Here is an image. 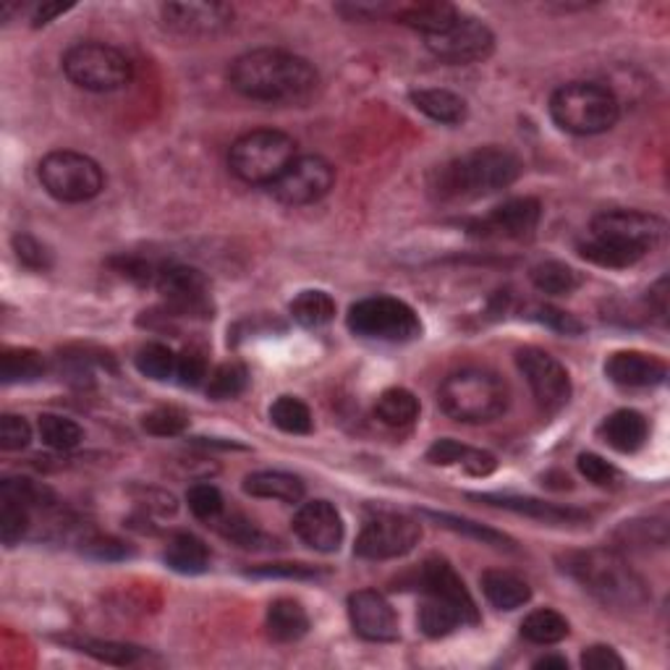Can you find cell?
<instances>
[{
    "label": "cell",
    "instance_id": "obj_37",
    "mask_svg": "<svg viewBox=\"0 0 670 670\" xmlns=\"http://www.w3.org/2000/svg\"><path fill=\"white\" fill-rule=\"evenodd\" d=\"M425 516L435 518L437 524L446 526V529H450V532H456V535L471 537V539H477V543H482V545H492V548H514V539H511L509 535H503V532H498V529H490V526L471 522V518L454 516V514H440V511H425Z\"/></svg>",
    "mask_w": 670,
    "mask_h": 670
},
{
    "label": "cell",
    "instance_id": "obj_48",
    "mask_svg": "<svg viewBox=\"0 0 670 670\" xmlns=\"http://www.w3.org/2000/svg\"><path fill=\"white\" fill-rule=\"evenodd\" d=\"M223 535L228 537L231 543H236L238 548H246V550L270 548V537L265 535V532H259L255 524L246 522V518H242V516L228 518L223 526Z\"/></svg>",
    "mask_w": 670,
    "mask_h": 670
},
{
    "label": "cell",
    "instance_id": "obj_13",
    "mask_svg": "<svg viewBox=\"0 0 670 670\" xmlns=\"http://www.w3.org/2000/svg\"><path fill=\"white\" fill-rule=\"evenodd\" d=\"M422 539V526L409 516L380 514L369 518L357 537L354 552L367 560H391L412 552Z\"/></svg>",
    "mask_w": 670,
    "mask_h": 670
},
{
    "label": "cell",
    "instance_id": "obj_16",
    "mask_svg": "<svg viewBox=\"0 0 670 670\" xmlns=\"http://www.w3.org/2000/svg\"><path fill=\"white\" fill-rule=\"evenodd\" d=\"M539 217H543V204L535 197H514V200L498 204L484 215L482 221L471 225L477 236L509 238V242H524L535 236Z\"/></svg>",
    "mask_w": 670,
    "mask_h": 670
},
{
    "label": "cell",
    "instance_id": "obj_6",
    "mask_svg": "<svg viewBox=\"0 0 670 670\" xmlns=\"http://www.w3.org/2000/svg\"><path fill=\"white\" fill-rule=\"evenodd\" d=\"M550 115L569 134H603L618 123L621 100L611 87L598 81H569L552 92Z\"/></svg>",
    "mask_w": 670,
    "mask_h": 670
},
{
    "label": "cell",
    "instance_id": "obj_4",
    "mask_svg": "<svg viewBox=\"0 0 670 670\" xmlns=\"http://www.w3.org/2000/svg\"><path fill=\"white\" fill-rule=\"evenodd\" d=\"M563 571L569 573L605 607L618 611H639L649 603L645 579L626 563L618 552L594 548L577 550L560 558Z\"/></svg>",
    "mask_w": 670,
    "mask_h": 670
},
{
    "label": "cell",
    "instance_id": "obj_53",
    "mask_svg": "<svg viewBox=\"0 0 670 670\" xmlns=\"http://www.w3.org/2000/svg\"><path fill=\"white\" fill-rule=\"evenodd\" d=\"M624 666V658L607 645L587 647L584 652H581V668L587 670H621Z\"/></svg>",
    "mask_w": 670,
    "mask_h": 670
},
{
    "label": "cell",
    "instance_id": "obj_57",
    "mask_svg": "<svg viewBox=\"0 0 670 670\" xmlns=\"http://www.w3.org/2000/svg\"><path fill=\"white\" fill-rule=\"evenodd\" d=\"M647 302H649V310H655V314H658L660 320L668 317V278L666 276H662L658 283L649 289Z\"/></svg>",
    "mask_w": 670,
    "mask_h": 670
},
{
    "label": "cell",
    "instance_id": "obj_21",
    "mask_svg": "<svg viewBox=\"0 0 670 670\" xmlns=\"http://www.w3.org/2000/svg\"><path fill=\"white\" fill-rule=\"evenodd\" d=\"M607 380L621 388H655L668 378V365L655 354L615 351L605 361Z\"/></svg>",
    "mask_w": 670,
    "mask_h": 670
},
{
    "label": "cell",
    "instance_id": "obj_9",
    "mask_svg": "<svg viewBox=\"0 0 670 670\" xmlns=\"http://www.w3.org/2000/svg\"><path fill=\"white\" fill-rule=\"evenodd\" d=\"M64 74L87 92H115L134 77V66L119 47L105 43H79L64 56Z\"/></svg>",
    "mask_w": 670,
    "mask_h": 670
},
{
    "label": "cell",
    "instance_id": "obj_28",
    "mask_svg": "<svg viewBox=\"0 0 670 670\" xmlns=\"http://www.w3.org/2000/svg\"><path fill=\"white\" fill-rule=\"evenodd\" d=\"M268 634L276 641H299L310 632V615H306L304 605L297 600H276L268 607Z\"/></svg>",
    "mask_w": 670,
    "mask_h": 670
},
{
    "label": "cell",
    "instance_id": "obj_25",
    "mask_svg": "<svg viewBox=\"0 0 670 670\" xmlns=\"http://www.w3.org/2000/svg\"><path fill=\"white\" fill-rule=\"evenodd\" d=\"M600 437L618 454H637L649 437V425L645 414L634 409H618L600 425Z\"/></svg>",
    "mask_w": 670,
    "mask_h": 670
},
{
    "label": "cell",
    "instance_id": "obj_50",
    "mask_svg": "<svg viewBox=\"0 0 670 670\" xmlns=\"http://www.w3.org/2000/svg\"><path fill=\"white\" fill-rule=\"evenodd\" d=\"M32 427L24 416L3 414L0 416V448L3 450H22L30 446Z\"/></svg>",
    "mask_w": 670,
    "mask_h": 670
},
{
    "label": "cell",
    "instance_id": "obj_44",
    "mask_svg": "<svg viewBox=\"0 0 670 670\" xmlns=\"http://www.w3.org/2000/svg\"><path fill=\"white\" fill-rule=\"evenodd\" d=\"M81 652L92 655L102 662H111V666H132L139 660L142 649L132 645H119V641H100V639H81L77 645Z\"/></svg>",
    "mask_w": 670,
    "mask_h": 670
},
{
    "label": "cell",
    "instance_id": "obj_20",
    "mask_svg": "<svg viewBox=\"0 0 670 670\" xmlns=\"http://www.w3.org/2000/svg\"><path fill=\"white\" fill-rule=\"evenodd\" d=\"M293 532L317 552H335L344 543V518H340L338 509L327 501H310L293 516Z\"/></svg>",
    "mask_w": 670,
    "mask_h": 670
},
{
    "label": "cell",
    "instance_id": "obj_46",
    "mask_svg": "<svg viewBox=\"0 0 670 670\" xmlns=\"http://www.w3.org/2000/svg\"><path fill=\"white\" fill-rule=\"evenodd\" d=\"M187 503H189L191 514H194L197 518H202V522H213V518L223 514V505H225L221 490H217L215 484H204V482L189 488Z\"/></svg>",
    "mask_w": 670,
    "mask_h": 670
},
{
    "label": "cell",
    "instance_id": "obj_33",
    "mask_svg": "<svg viewBox=\"0 0 670 670\" xmlns=\"http://www.w3.org/2000/svg\"><path fill=\"white\" fill-rule=\"evenodd\" d=\"M571 626L569 621L563 618L558 611H550V607H539V611H532L522 621V637L532 645H558L569 637Z\"/></svg>",
    "mask_w": 670,
    "mask_h": 670
},
{
    "label": "cell",
    "instance_id": "obj_23",
    "mask_svg": "<svg viewBox=\"0 0 670 670\" xmlns=\"http://www.w3.org/2000/svg\"><path fill=\"white\" fill-rule=\"evenodd\" d=\"M427 461L435 467H461L471 477H488L498 467L495 456L488 450L469 448L454 437H443V440L433 443L427 450Z\"/></svg>",
    "mask_w": 670,
    "mask_h": 670
},
{
    "label": "cell",
    "instance_id": "obj_34",
    "mask_svg": "<svg viewBox=\"0 0 670 670\" xmlns=\"http://www.w3.org/2000/svg\"><path fill=\"white\" fill-rule=\"evenodd\" d=\"M289 312L302 327H325L335 320V302L331 293L310 289L293 299Z\"/></svg>",
    "mask_w": 670,
    "mask_h": 670
},
{
    "label": "cell",
    "instance_id": "obj_41",
    "mask_svg": "<svg viewBox=\"0 0 670 670\" xmlns=\"http://www.w3.org/2000/svg\"><path fill=\"white\" fill-rule=\"evenodd\" d=\"M134 365L142 375L155 382H166L176 375V365H179V357L166 344H147L136 351Z\"/></svg>",
    "mask_w": 670,
    "mask_h": 670
},
{
    "label": "cell",
    "instance_id": "obj_51",
    "mask_svg": "<svg viewBox=\"0 0 670 670\" xmlns=\"http://www.w3.org/2000/svg\"><path fill=\"white\" fill-rule=\"evenodd\" d=\"M176 378L183 388H197L208 380V359H204L202 351L197 348H187V351L179 357V365H176Z\"/></svg>",
    "mask_w": 670,
    "mask_h": 670
},
{
    "label": "cell",
    "instance_id": "obj_3",
    "mask_svg": "<svg viewBox=\"0 0 670 670\" xmlns=\"http://www.w3.org/2000/svg\"><path fill=\"white\" fill-rule=\"evenodd\" d=\"M518 174H522V163L511 149L495 145L477 147L435 168L429 191L443 202L477 200V197L509 189L518 179Z\"/></svg>",
    "mask_w": 670,
    "mask_h": 670
},
{
    "label": "cell",
    "instance_id": "obj_1",
    "mask_svg": "<svg viewBox=\"0 0 670 670\" xmlns=\"http://www.w3.org/2000/svg\"><path fill=\"white\" fill-rule=\"evenodd\" d=\"M231 87L244 98L272 105H302L320 87V74L310 60L278 47H259L238 56L228 68Z\"/></svg>",
    "mask_w": 670,
    "mask_h": 670
},
{
    "label": "cell",
    "instance_id": "obj_12",
    "mask_svg": "<svg viewBox=\"0 0 670 670\" xmlns=\"http://www.w3.org/2000/svg\"><path fill=\"white\" fill-rule=\"evenodd\" d=\"M516 365L545 412L556 414L563 406H569L573 391L569 369L560 365L552 354L537 346H526L516 354Z\"/></svg>",
    "mask_w": 670,
    "mask_h": 670
},
{
    "label": "cell",
    "instance_id": "obj_55",
    "mask_svg": "<svg viewBox=\"0 0 670 670\" xmlns=\"http://www.w3.org/2000/svg\"><path fill=\"white\" fill-rule=\"evenodd\" d=\"M252 577H265V579H314L320 577V571L314 566L306 563H268L259 566V569L249 571Z\"/></svg>",
    "mask_w": 670,
    "mask_h": 670
},
{
    "label": "cell",
    "instance_id": "obj_29",
    "mask_svg": "<svg viewBox=\"0 0 670 670\" xmlns=\"http://www.w3.org/2000/svg\"><path fill=\"white\" fill-rule=\"evenodd\" d=\"M244 490L255 498H270L280 503H299L304 498V482L286 471H257L244 480Z\"/></svg>",
    "mask_w": 670,
    "mask_h": 670
},
{
    "label": "cell",
    "instance_id": "obj_40",
    "mask_svg": "<svg viewBox=\"0 0 670 670\" xmlns=\"http://www.w3.org/2000/svg\"><path fill=\"white\" fill-rule=\"evenodd\" d=\"M249 386V372L238 361H225L208 378V395L213 401H234Z\"/></svg>",
    "mask_w": 670,
    "mask_h": 670
},
{
    "label": "cell",
    "instance_id": "obj_38",
    "mask_svg": "<svg viewBox=\"0 0 670 670\" xmlns=\"http://www.w3.org/2000/svg\"><path fill=\"white\" fill-rule=\"evenodd\" d=\"M270 422L280 433L289 435H306L312 433V412L304 401L293 399V395H280L270 406Z\"/></svg>",
    "mask_w": 670,
    "mask_h": 670
},
{
    "label": "cell",
    "instance_id": "obj_35",
    "mask_svg": "<svg viewBox=\"0 0 670 670\" xmlns=\"http://www.w3.org/2000/svg\"><path fill=\"white\" fill-rule=\"evenodd\" d=\"M532 283L537 291L550 293V297H566L573 293L581 286V276L571 265L558 263V259H548L532 268Z\"/></svg>",
    "mask_w": 670,
    "mask_h": 670
},
{
    "label": "cell",
    "instance_id": "obj_45",
    "mask_svg": "<svg viewBox=\"0 0 670 670\" xmlns=\"http://www.w3.org/2000/svg\"><path fill=\"white\" fill-rule=\"evenodd\" d=\"M142 427H145L149 435L174 437V435H181L183 429L189 427V414L181 412V409H176V406H160V409H155V412L145 414Z\"/></svg>",
    "mask_w": 670,
    "mask_h": 670
},
{
    "label": "cell",
    "instance_id": "obj_14",
    "mask_svg": "<svg viewBox=\"0 0 670 670\" xmlns=\"http://www.w3.org/2000/svg\"><path fill=\"white\" fill-rule=\"evenodd\" d=\"M335 183V168L320 155H302L286 168V174L272 183L270 191L278 202L302 208L320 202Z\"/></svg>",
    "mask_w": 670,
    "mask_h": 670
},
{
    "label": "cell",
    "instance_id": "obj_15",
    "mask_svg": "<svg viewBox=\"0 0 670 670\" xmlns=\"http://www.w3.org/2000/svg\"><path fill=\"white\" fill-rule=\"evenodd\" d=\"M155 286L166 299L168 310L179 317H213L210 283L197 268L168 265V268L157 270Z\"/></svg>",
    "mask_w": 670,
    "mask_h": 670
},
{
    "label": "cell",
    "instance_id": "obj_59",
    "mask_svg": "<svg viewBox=\"0 0 670 670\" xmlns=\"http://www.w3.org/2000/svg\"><path fill=\"white\" fill-rule=\"evenodd\" d=\"M535 668H556V670H569V660L566 658H558V655H545V658H539L535 662Z\"/></svg>",
    "mask_w": 670,
    "mask_h": 670
},
{
    "label": "cell",
    "instance_id": "obj_24",
    "mask_svg": "<svg viewBox=\"0 0 670 670\" xmlns=\"http://www.w3.org/2000/svg\"><path fill=\"white\" fill-rule=\"evenodd\" d=\"M458 13L461 11H458L456 5L443 3V0H425V3H393L391 19L429 37V34L448 30L458 19Z\"/></svg>",
    "mask_w": 670,
    "mask_h": 670
},
{
    "label": "cell",
    "instance_id": "obj_58",
    "mask_svg": "<svg viewBox=\"0 0 670 670\" xmlns=\"http://www.w3.org/2000/svg\"><path fill=\"white\" fill-rule=\"evenodd\" d=\"M68 9H71V3H43L37 5L32 13V24L34 26H43L47 22H53V19L60 16V13H66Z\"/></svg>",
    "mask_w": 670,
    "mask_h": 670
},
{
    "label": "cell",
    "instance_id": "obj_49",
    "mask_svg": "<svg viewBox=\"0 0 670 670\" xmlns=\"http://www.w3.org/2000/svg\"><path fill=\"white\" fill-rule=\"evenodd\" d=\"M577 467L581 471V477H587V480L598 484V488H613V484H618L621 480V471L598 454H581Z\"/></svg>",
    "mask_w": 670,
    "mask_h": 670
},
{
    "label": "cell",
    "instance_id": "obj_17",
    "mask_svg": "<svg viewBox=\"0 0 670 670\" xmlns=\"http://www.w3.org/2000/svg\"><path fill=\"white\" fill-rule=\"evenodd\" d=\"M160 13L168 30L183 37H215L234 24V9L225 3H166Z\"/></svg>",
    "mask_w": 670,
    "mask_h": 670
},
{
    "label": "cell",
    "instance_id": "obj_11",
    "mask_svg": "<svg viewBox=\"0 0 670 670\" xmlns=\"http://www.w3.org/2000/svg\"><path fill=\"white\" fill-rule=\"evenodd\" d=\"M425 40L429 53L450 66L480 64L495 51V34L490 32V26L480 19L467 16V13H458V19L448 30L429 34Z\"/></svg>",
    "mask_w": 670,
    "mask_h": 670
},
{
    "label": "cell",
    "instance_id": "obj_31",
    "mask_svg": "<svg viewBox=\"0 0 670 670\" xmlns=\"http://www.w3.org/2000/svg\"><path fill=\"white\" fill-rule=\"evenodd\" d=\"M420 399L406 388H388L375 403V414L388 427H412L420 420Z\"/></svg>",
    "mask_w": 670,
    "mask_h": 670
},
{
    "label": "cell",
    "instance_id": "obj_10",
    "mask_svg": "<svg viewBox=\"0 0 670 670\" xmlns=\"http://www.w3.org/2000/svg\"><path fill=\"white\" fill-rule=\"evenodd\" d=\"M37 174L47 194L58 202H90L105 187V176L98 163L74 149H56L45 155Z\"/></svg>",
    "mask_w": 670,
    "mask_h": 670
},
{
    "label": "cell",
    "instance_id": "obj_42",
    "mask_svg": "<svg viewBox=\"0 0 670 670\" xmlns=\"http://www.w3.org/2000/svg\"><path fill=\"white\" fill-rule=\"evenodd\" d=\"M621 543L628 545V548H666L668 543V526L666 522H658V518H649V522H626L618 529Z\"/></svg>",
    "mask_w": 670,
    "mask_h": 670
},
{
    "label": "cell",
    "instance_id": "obj_52",
    "mask_svg": "<svg viewBox=\"0 0 670 670\" xmlns=\"http://www.w3.org/2000/svg\"><path fill=\"white\" fill-rule=\"evenodd\" d=\"M81 552L94 560H123V558L132 556V548H129L126 543H121V539H113V537H92V539H87Z\"/></svg>",
    "mask_w": 670,
    "mask_h": 670
},
{
    "label": "cell",
    "instance_id": "obj_22",
    "mask_svg": "<svg viewBox=\"0 0 670 670\" xmlns=\"http://www.w3.org/2000/svg\"><path fill=\"white\" fill-rule=\"evenodd\" d=\"M474 501H482L484 505H492V509H505L514 511V514L529 516L535 522L550 524V526H566V524H584L590 522V516L579 509H566V505L556 503H545L539 498H522V495H471Z\"/></svg>",
    "mask_w": 670,
    "mask_h": 670
},
{
    "label": "cell",
    "instance_id": "obj_36",
    "mask_svg": "<svg viewBox=\"0 0 670 670\" xmlns=\"http://www.w3.org/2000/svg\"><path fill=\"white\" fill-rule=\"evenodd\" d=\"M458 626H464L461 613L456 611L454 605L446 603L440 598H425V603L420 607V628L422 634L429 639H440L448 637L450 632H456Z\"/></svg>",
    "mask_w": 670,
    "mask_h": 670
},
{
    "label": "cell",
    "instance_id": "obj_19",
    "mask_svg": "<svg viewBox=\"0 0 670 670\" xmlns=\"http://www.w3.org/2000/svg\"><path fill=\"white\" fill-rule=\"evenodd\" d=\"M420 587L422 592L429 594V598H440L446 600L461 613L464 624L474 626L480 621V611H477L474 598H471L464 579L458 577L454 566L448 563L446 558H427L420 569Z\"/></svg>",
    "mask_w": 670,
    "mask_h": 670
},
{
    "label": "cell",
    "instance_id": "obj_32",
    "mask_svg": "<svg viewBox=\"0 0 670 670\" xmlns=\"http://www.w3.org/2000/svg\"><path fill=\"white\" fill-rule=\"evenodd\" d=\"M47 372V361L34 348H5L0 357V378L5 386L16 382H34Z\"/></svg>",
    "mask_w": 670,
    "mask_h": 670
},
{
    "label": "cell",
    "instance_id": "obj_8",
    "mask_svg": "<svg viewBox=\"0 0 670 670\" xmlns=\"http://www.w3.org/2000/svg\"><path fill=\"white\" fill-rule=\"evenodd\" d=\"M348 331L382 344H409L422 335V320L412 306L393 297H369L351 304Z\"/></svg>",
    "mask_w": 670,
    "mask_h": 670
},
{
    "label": "cell",
    "instance_id": "obj_47",
    "mask_svg": "<svg viewBox=\"0 0 670 670\" xmlns=\"http://www.w3.org/2000/svg\"><path fill=\"white\" fill-rule=\"evenodd\" d=\"M13 252H16L19 263L26 265L30 270H51L53 268V255L51 249L40 242V238H34L32 234H16L13 236Z\"/></svg>",
    "mask_w": 670,
    "mask_h": 670
},
{
    "label": "cell",
    "instance_id": "obj_26",
    "mask_svg": "<svg viewBox=\"0 0 670 670\" xmlns=\"http://www.w3.org/2000/svg\"><path fill=\"white\" fill-rule=\"evenodd\" d=\"M480 584L488 603L495 605L498 611H516V607H524L532 600L529 584L511 571H501V569L484 571Z\"/></svg>",
    "mask_w": 670,
    "mask_h": 670
},
{
    "label": "cell",
    "instance_id": "obj_27",
    "mask_svg": "<svg viewBox=\"0 0 670 670\" xmlns=\"http://www.w3.org/2000/svg\"><path fill=\"white\" fill-rule=\"evenodd\" d=\"M412 105L420 113H425L427 119H433L437 123H446V126H461L469 115V108H467V102H464V98H458V94L450 90H440V87L414 90Z\"/></svg>",
    "mask_w": 670,
    "mask_h": 670
},
{
    "label": "cell",
    "instance_id": "obj_5",
    "mask_svg": "<svg viewBox=\"0 0 670 670\" xmlns=\"http://www.w3.org/2000/svg\"><path fill=\"white\" fill-rule=\"evenodd\" d=\"M440 409L450 420L467 422V425H484L498 420L509 409V386L490 369H458L443 380Z\"/></svg>",
    "mask_w": 670,
    "mask_h": 670
},
{
    "label": "cell",
    "instance_id": "obj_2",
    "mask_svg": "<svg viewBox=\"0 0 670 670\" xmlns=\"http://www.w3.org/2000/svg\"><path fill=\"white\" fill-rule=\"evenodd\" d=\"M662 217L641 210H605L594 215L590 236L579 244V255L600 268L624 270L637 265L666 238Z\"/></svg>",
    "mask_w": 670,
    "mask_h": 670
},
{
    "label": "cell",
    "instance_id": "obj_54",
    "mask_svg": "<svg viewBox=\"0 0 670 670\" xmlns=\"http://www.w3.org/2000/svg\"><path fill=\"white\" fill-rule=\"evenodd\" d=\"M535 317L543 325H548L550 331L563 333V335H579L581 331H584V325H581L579 320L573 317V314L563 312V310H556V306H539Z\"/></svg>",
    "mask_w": 670,
    "mask_h": 670
},
{
    "label": "cell",
    "instance_id": "obj_18",
    "mask_svg": "<svg viewBox=\"0 0 670 670\" xmlns=\"http://www.w3.org/2000/svg\"><path fill=\"white\" fill-rule=\"evenodd\" d=\"M348 618L354 632L367 641L399 639V618L378 590H359L348 598Z\"/></svg>",
    "mask_w": 670,
    "mask_h": 670
},
{
    "label": "cell",
    "instance_id": "obj_30",
    "mask_svg": "<svg viewBox=\"0 0 670 670\" xmlns=\"http://www.w3.org/2000/svg\"><path fill=\"white\" fill-rule=\"evenodd\" d=\"M163 560H166L168 569L194 577V573L208 571L210 550L200 537L189 535V532H179L176 537H170L168 548L163 552Z\"/></svg>",
    "mask_w": 670,
    "mask_h": 670
},
{
    "label": "cell",
    "instance_id": "obj_39",
    "mask_svg": "<svg viewBox=\"0 0 670 670\" xmlns=\"http://www.w3.org/2000/svg\"><path fill=\"white\" fill-rule=\"evenodd\" d=\"M37 429L45 446L56 450H71L85 440V429H81L74 420L60 414H43L37 422Z\"/></svg>",
    "mask_w": 670,
    "mask_h": 670
},
{
    "label": "cell",
    "instance_id": "obj_43",
    "mask_svg": "<svg viewBox=\"0 0 670 670\" xmlns=\"http://www.w3.org/2000/svg\"><path fill=\"white\" fill-rule=\"evenodd\" d=\"M30 529V509L16 501L0 498V537L5 548H13Z\"/></svg>",
    "mask_w": 670,
    "mask_h": 670
},
{
    "label": "cell",
    "instance_id": "obj_7",
    "mask_svg": "<svg viewBox=\"0 0 670 670\" xmlns=\"http://www.w3.org/2000/svg\"><path fill=\"white\" fill-rule=\"evenodd\" d=\"M297 157V142L289 134L278 129H255L231 145L228 168L244 183L272 187Z\"/></svg>",
    "mask_w": 670,
    "mask_h": 670
},
{
    "label": "cell",
    "instance_id": "obj_56",
    "mask_svg": "<svg viewBox=\"0 0 670 670\" xmlns=\"http://www.w3.org/2000/svg\"><path fill=\"white\" fill-rule=\"evenodd\" d=\"M335 11L344 13L346 19H367V22H378V19H391L393 13V3H340L335 5Z\"/></svg>",
    "mask_w": 670,
    "mask_h": 670
}]
</instances>
